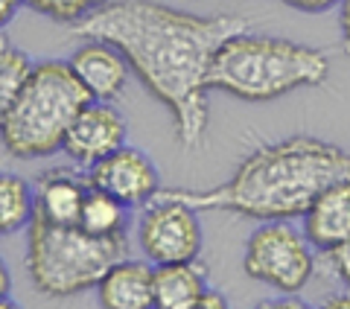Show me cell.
I'll use <instances>...</instances> for the list:
<instances>
[{
    "mask_svg": "<svg viewBox=\"0 0 350 309\" xmlns=\"http://www.w3.org/2000/svg\"><path fill=\"white\" fill-rule=\"evenodd\" d=\"M248 27L237 15L204 18L155 0H108L70 32L114 44L146 91L170 108L178 143L193 149L207 129L211 62L228 38Z\"/></svg>",
    "mask_w": 350,
    "mask_h": 309,
    "instance_id": "cell-1",
    "label": "cell"
},
{
    "mask_svg": "<svg viewBox=\"0 0 350 309\" xmlns=\"http://www.w3.org/2000/svg\"><path fill=\"white\" fill-rule=\"evenodd\" d=\"M350 178V152L315 137L266 143L213 190H158L196 211H225L262 222L304 216L327 187Z\"/></svg>",
    "mask_w": 350,
    "mask_h": 309,
    "instance_id": "cell-2",
    "label": "cell"
},
{
    "mask_svg": "<svg viewBox=\"0 0 350 309\" xmlns=\"http://www.w3.org/2000/svg\"><path fill=\"white\" fill-rule=\"evenodd\" d=\"M330 76V59L315 47L286 38L237 32L216 50L207 85L245 103H266L298 88H319Z\"/></svg>",
    "mask_w": 350,
    "mask_h": 309,
    "instance_id": "cell-3",
    "label": "cell"
},
{
    "mask_svg": "<svg viewBox=\"0 0 350 309\" xmlns=\"http://www.w3.org/2000/svg\"><path fill=\"white\" fill-rule=\"evenodd\" d=\"M88 103H94V96L70 64H36L18 96L0 108L3 149L18 161L50 158L64 149V137Z\"/></svg>",
    "mask_w": 350,
    "mask_h": 309,
    "instance_id": "cell-4",
    "label": "cell"
},
{
    "mask_svg": "<svg viewBox=\"0 0 350 309\" xmlns=\"http://www.w3.org/2000/svg\"><path fill=\"white\" fill-rule=\"evenodd\" d=\"M129 257V237H96L82 225H56L36 211L29 222L27 271L47 297H73L96 286L114 263Z\"/></svg>",
    "mask_w": 350,
    "mask_h": 309,
    "instance_id": "cell-5",
    "label": "cell"
},
{
    "mask_svg": "<svg viewBox=\"0 0 350 309\" xmlns=\"http://www.w3.org/2000/svg\"><path fill=\"white\" fill-rule=\"evenodd\" d=\"M243 269L248 278L271 286L283 295H298L312 280L315 260L310 245L289 225H262L245 242Z\"/></svg>",
    "mask_w": 350,
    "mask_h": 309,
    "instance_id": "cell-6",
    "label": "cell"
},
{
    "mask_svg": "<svg viewBox=\"0 0 350 309\" xmlns=\"http://www.w3.org/2000/svg\"><path fill=\"white\" fill-rule=\"evenodd\" d=\"M137 242L146 260L155 266L163 263H187L196 260L202 251V225L199 211L181 198L155 196V204L140 219Z\"/></svg>",
    "mask_w": 350,
    "mask_h": 309,
    "instance_id": "cell-7",
    "label": "cell"
},
{
    "mask_svg": "<svg viewBox=\"0 0 350 309\" xmlns=\"http://www.w3.org/2000/svg\"><path fill=\"white\" fill-rule=\"evenodd\" d=\"M88 181L96 190L114 196L126 207H140L158 196V170L140 149L120 146L108 158L88 167Z\"/></svg>",
    "mask_w": 350,
    "mask_h": 309,
    "instance_id": "cell-8",
    "label": "cell"
},
{
    "mask_svg": "<svg viewBox=\"0 0 350 309\" xmlns=\"http://www.w3.org/2000/svg\"><path fill=\"white\" fill-rule=\"evenodd\" d=\"M120 146H126V123L108 103H88L64 137V152L82 167H94Z\"/></svg>",
    "mask_w": 350,
    "mask_h": 309,
    "instance_id": "cell-9",
    "label": "cell"
},
{
    "mask_svg": "<svg viewBox=\"0 0 350 309\" xmlns=\"http://www.w3.org/2000/svg\"><path fill=\"white\" fill-rule=\"evenodd\" d=\"M68 64L82 79V85L91 91V96L100 99V103H111V99H117L126 91L131 64L114 44L94 38L91 44L76 50Z\"/></svg>",
    "mask_w": 350,
    "mask_h": 309,
    "instance_id": "cell-10",
    "label": "cell"
},
{
    "mask_svg": "<svg viewBox=\"0 0 350 309\" xmlns=\"http://www.w3.org/2000/svg\"><path fill=\"white\" fill-rule=\"evenodd\" d=\"M91 190L88 172L56 167L38 175L36 181V211L56 225H79L85 196Z\"/></svg>",
    "mask_w": 350,
    "mask_h": 309,
    "instance_id": "cell-11",
    "label": "cell"
},
{
    "mask_svg": "<svg viewBox=\"0 0 350 309\" xmlns=\"http://www.w3.org/2000/svg\"><path fill=\"white\" fill-rule=\"evenodd\" d=\"M304 237L319 251H330L350 237V178L336 181L304 213Z\"/></svg>",
    "mask_w": 350,
    "mask_h": 309,
    "instance_id": "cell-12",
    "label": "cell"
},
{
    "mask_svg": "<svg viewBox=\"0 0 350 309\" xmlns=\"http://www.w3.org/2000/svg\"><path fill=\"white\" fill-rule=\"evenodd\" d=\"M100 304L108 309H149L155 306V269L140 260H120L96 283Z\"/></svg>",
    "mask_w": 350,
    "mask_h": 309,
    "instance_id": "cell-13",
    "label": "cell"
},
{
    "mask_svg": "<svg viewBox=\"0 0 350 309\" xmlns=\"http://www.w3.org/2000/svg\"><path fill=\"white\" fill-rule=\"evenodd\" d=\"M204 292H207L204 269H199L193 260L155 266V306L158 309H199V301Z\"/></svg>",
    "mask_w": 350,
    "mask_h": 309,
    "instance_id": "cell-14",
    "label": "cell"
},
{
    "mask_svg": "<svg viewBox=\"0 0 350 309\" xmlns=\"http://www.w3.org/2000/svg\"><path fill=\"white\" fill-rule=\"evenodd\" d=\"M126 211L129 207L123 202H117L114 196L91 187L85 196V204H82L79 225L88 230V234H96V237L126 234Z\"/></svg>",
    "mask_w": 350,
    "mask_h": 309,
    "instance_id": "cell-15",
    "label": "cell"
},
{
    "mask_svg": "<svg viewBox=\"0 0 350 309\" xmlns=\"http://www.w3.org/2000/svg\"><path fill=\"white\" fill-rule=\"evenodd\" d=\"M32 216H36L32 187L21 175H3L0 178V230L15 234L32 222Z\"/></svg>",
    "mask_w": 350,
    "mask_h": 309,
    "instance_id": "cell-16",
    "label": "cell"
},
{
    "mask_svg": "<svg viewBox=\"0 0 350 309\" xmlns=\"http://www.w3.org/2000/svg\"><path fill=\"white\" fill-rule=\"evenodd\" d=\"M32 70L36 68L29 64L24 53L15 50L9 41H3V50H0V108H6L18 96V91L32 76Z\"/></svg>",
    "mask_w": 350,
    "mask_h": 309,
    "instance_id": "cell-17",
    "label": "cell"
},
{
    "mask_svg": "<svg viewBox=\"0 0 350 309\" xmlns=\"http://www.w3.org/2000/svg\"><path fill=\"white\" fill-rule=\"evenodd\" d=\"M29 9L50 21H62V24H79L82 18L96 12L108 0H24Z\"/></svg>",
    "mask_w": 350,
    "mask_h": 309,
    "instance_id": "cell-18",
    "label": "cell"
},
{
    "mask_svg": "<svg viewBox=\"0 0 350 309\" xmlns=\"http://www.w3.org/2000/svg\"><path fill=\"white\" fill-rule=\"evenodd\" d=\"M324 260L330 263V271L336 274V278L345 286H350V237L345 242H338L336 248L324 251Z\"/></svg>",
    "mask_w": 350,
    "mask_h": 309,
    "instance_id": "cell-19",
    "label": "cell"
},
{
    "mask_svg": "<svg viewBox=\"0 0 350 309\" xmlns=\"http://www.w3.org/2000/svg\"><path fill=\"white\" fill-rule=\"evenodd\" d=\"M283 3L292 6V9H298V12H310V15H315V12H327V9L338 6L342 0H283Z\"/></svg>",
    "mask_w": 350,
    "mask_h": 309,
    "instance_id": "cell-20",
    "label": "cell"
},
{
    "mask_svg": "<svg viewBox=\"0 0 350 309\" xmlns=\"http://www.w3.org/2000/svg\"><path fill=\"white\" fill-rule=\"evenodd\" d=\"M228 306V301L219 292H211L207 289L204 295H202V301H199V309H225Z\"/></svg>",
    "mask_w": 350,
    "mask_h": 309,
    "instance_id": "cell-21",
    "label": "cell"
},
{
    "mask_svg": "<svg viewBox=\"0 0 350 309\" xmlns=\"http://www.w3.org/2000/svg\"><path fill=\"white\" fill-rule=\"evenodd\" d=\"M342 38H345L347 56H350V0H342Z\"/></svg>",
    "mask_w": 350,
    "mask_h": 309,
    "instance_id": "cell-22",
    "label": "cell"
},
{
    "mask_svg": "<svg viewBox=\"0 0 350 309\" xmlns=\"http://www.w3.org/2000/svg\"><path fill=\"white\" fill-rule=\"evenodd\" d=\"M21 3H24V0H0V21H3V24H9V21L15 18V12H18Z\"/></svg>",
    "mask_w": 350,
    "mask_h": 309,
    "instance_id": "cell-23",
    "label": "cell"
},
{
    "mask_svg": "<svg viewBox=\"0 0 350 309\" xmlns=\"http://www.w3.org/2000/svg\"><path fill=\"white\" fill-rule=\"evenodd\" d=\"M327 306H330V309H350V295H336V297H327Z\"/></svg>",
    "mask_w": 350,
    "mask_h": 309,
    "instance_id": "cell-24",
    "label": "cell"
}]
</instances>
